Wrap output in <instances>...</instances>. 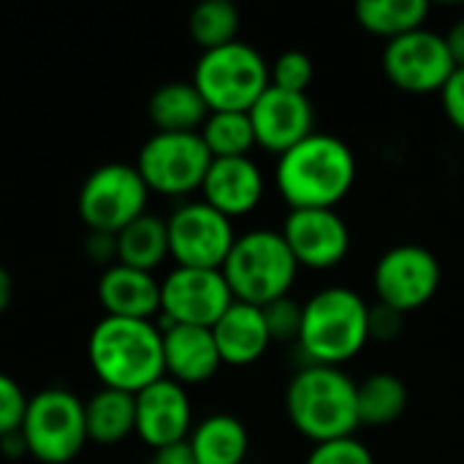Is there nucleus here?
I'll return each mask as SVG.
<instances>
[{
    "label": "nucleus",
    "mask_w": 464,
    "mask_h": 464,
    "mask_svg": "<svg viewBox=\"0 0 464 464\" xmlns=\"http://www.w3.org/2000/svg\"><path fill=\"white\" fill-rule=\"evenodd\" d=\"M353 150L332 136L313 133L277 158L275 185L291 209H337L356 185Z\"/></svg>",
    "instance_id": "obj_1"
},
{
    "label": "nucleus",
    "mask_w": 464,
    "mask_h": 464,
    "mask_svg": "<svg viewBox=\"0 0 464 464\" xmlns=\"http://www.w3.org/2000/svg\"><path fill=\"white\" fill-rule=\"evenodd\" d=\"M87 362L103 389L139 394L166 378L163 329L155 321L103 315L87 337Z\"/></svg>",
    "instance_id": "obj_2"
},
{
    "label": "nucleus",
    "mask_w": 464,
    "mask_h": 464,
    "mask_svg": "<svg viewBox=\"0 0 464 464\" xmlns=\"http://www.w3.org/2000/svg\"><path fill=\"white\" fill-rule=\"evenodd\" d=\"M356 386L340 367L307 364L285 389V413L294 430L310 443L356 438L359 400Z\"/></svg>",
    "instance_id": "obj_3"
},
{
    "label": "nucleus",
    "mask_w": 464,
    "mask_h": 464,
    "mask_svg": "<svg viewBox=\"0 0 464 464\" xmlns=\"http://www.w3.org/2000/svg\"><path fill=\"white\" fill-rule=\"evenodd\" d=\"M370 343V304L345 285L313 294L302 304V332L296 345L310 364L343 367Z\"/></svg>",
    "instance_id": "obj_4"
},
{
    "label": "nucleus",
    "mask_w": 464,
    "mask_h": 464,
    "mask_svg": "<svg viewBox=\"0 0 464 464\" xmlns=\"http://www.w3.org/2000/svg\"><path fill=\"white\" fill-rule=\"evenodd\" d=\"M220 272L237 302L266 307L291 294L299 264L280 231L256 228L237 237Z\"/></svg>",
    "instance_id": "obj_5"
},
{
    "label": "nucleus",
    "mask_w": 464,
    "mask_h": 464,
    "mask_svg": "<svg viewBox=\"0 0 464 464\" xmlns=\"http://www.w3.org/2000/svg\"><path fill=\"white\" fill-rule=\"evenodd\" d=\"M190 82L209 111H250L269 87V63L256 46L234 41L201 52Z\"/></svg>",
    "instance_id": "obj_6"
},
{
    "label": "nucleus",
    "mask_w": 464,
    "mask_h": 464,
    "mask_svg": "<svg viewBox=\"0 0 464 464\" xmlns=\"http://www.w3.org/2000/svg\"><path fill=\"white\" fill-rule=\"evenodd\" d=\"M19 435L24 440L27 457L35 462H73L90 443L84 427V402L63 386L44 389L30 397Z\"/></svg>",
    "instance_id": "obj_7"
},
{
    "label": "nucleus",
    "mask_w": 464,
    "mask_h": 464,
    "mask_svg": "<svg viewBox=\"0 0 464 464\" xmlns=\"http://www.w3.org/2000/svg\"><path fill=\"white\" fill-rule=\"evenodd\" d=\"M150 188L133 163H103L87 174L76 196V212L90 234L117 237L147 212Z\"/></svg>",
    "instance_id": "obj_8"
},
{
    "label": "nucleus",
    "mask_w": 464,
    "mask_h": 464,
    "mask_svg": "<svg viewBox=\"0 0 464 464\" xmlns=\"http://www.w3.org/2000/svg\"><path fill=\"white\" fill-rule=\"evenodd\" d=\"M209 163L212 155L198 133H152L133 166L150 193L182 198L201 190Z\"/></svg>",
    "instance_id": "obj_9"
},
{
    "label": "nucleus",
    "mask_w": 464,
    "mask_h": 464,
    "mask_svg": "<svg viewBox=\"0 0 464 464\" xmlns=\"http://www.w3.org/2000/svg\"><path fill=\"white\" fill-rule=\"evenodd\" d=\"M169 258L190 269H223L237 231L234 223L207 201H185L169 218Z\"/></svg>",
    "instance_id": "obj_10"
},
{
    "label": "nucleus",
    "mask_w": 464,
    "mask_h": 464,
    "mask_svg": "<svg viewBox=\"0 0 464 464\" xmlns=\"http://www.w3.org/2000/svg\"><path fill=\"white\" fill-rule=\"evenodd\" d=\"M440 261L421 245H397L386 250L372 272L378 304H386L402 315L430 304L440 288Z\"/></svg>",
    "instance_id": "obj_11"
},
{
    "label": "nucleus",
    "mask_w": 464,
    "mask_h": 464,
    "mask_svg": "<svg viewBox=\"0 0 464 464\" xmlns=\"http://www.w3.org/2000/svg\"><path fill=\"white\" fill-rule=\"evenodd\" d=\"M234 294L220 269L174 266L160 280L163 326H204L212 329L234 304Z\"/></svg>",
    "instance_id": "obj_12"
},
{
    "label": "nucleus",
    "mask_w": 464,
    "mask_h": 464,
    "mask_svg": "<svg viewBox=\"0 0 464 464\" xmlns=\"http://www.w3.org/2000/svg\"><path fill=\"white\" fill-rule=\"evenodd\" d=\"M457 63L449 52L446 35L435 30H413L386 44L383 49V73L386 79L411 95H430L440 92Z\"/></svg>",
    "instance_id": "obj_13"
},
{
    "label": "nucleus",
    "mask_w": 464,
    "mask_h": 464,
    "mask_svg": "<svg viewBox=\"0 0 464 464\" xmlns=\"http://www.w3.org/2000/svg\"><path fill=\"white\" fill-rule=\"evenodd\" d=\"M136 400V438L152 449L166 451L185 446L193 432V405L188 389L171 378H160L133 394Z\"/></svg>",
    "instance_id": "obj_14"
},
{
    "label": "nucleus",
    "mask_w": 464,
    "mask_h": 464,
    "mask_svg": "<svg viewBox=\"0 0 464 464\" xmlns=\"http://www.w3.org/2000/svg\"><path fill=\"white\" fill-rule=\"evenodd\" d=\"M280 234L299 269H334L351 250V228L337 209H291Z\"/></svg>",
    "instance_id": "obj_15"
},
{
    "label": "nucleus",
    "mask_w": 464,
    "mask_h": 464,
    "mask_svg": "<svg viewBox=\"0 0 464 464\" xmlns=\"http://www.w3.org/2000/svg\"><path fill=\"white\" fill-rule=\"evenodd\" d=\"M247 114L256 130V144L277 158L315 133V109L310 98L277 90L272 84Z\"/></svg>",
    "instance_id": "obj_16"
},
{
    "label": "nucleus",
    "mask_w": 464,
    "mask_h": 464,
    "mask_svg": "<svg viewBox=\"0 0 464 464\" xmlns=\"http://www.w3.org/2000/svg\"><path fill=\"white\" fill-rule=\"evenodd\" d=\"M266 190L264 171L253 158H218L201 185V201L226 215L228 220L250 215Z\"/></svg>",
    "instance_id": "obj_17"
},
{
    "label": "nucleus",
    "mask_w": 464,
    "mask_h": 464,
    "mask_svg": "<svg viewBox=\"0 0 464 464\" xmlns=\"http://www.w3.org/2000/svg\"><path fill=\"white\" fill-rule=\"evenodd\" d=\"M98 304L111 318L155 321L160 315V280L152 272L111 264L98 277Z\"/></svg>",
    "instance_id": "obj_18"
},
{
    "label": "nucleus",
    "mask_w": 464,
    "mask_h": 464,
    "mask_svg": "<svg viewBox=\"0 0 464 464\" xmlns=\"http://www.w3.org/2000/svg\"><path fill=\"white\" fill-rule=\"evenodd\" d=\"M166 378L179 386H198L218 375L223 359L218 353L212 329L204 326H160Z\"/></svg>",
    "instance_id": "obj_19"
},
{
    "label": "nucleus",
    "mask_w": 464,
    "mask_h": 464,
    "mask_svg": "<svg viewBox=\"0 0 464 464\" xmlns=\"http://www.w3.org/2000/svg\"><path fill=\"white\" fill-rule=\"evenodd\" d=\"M212 337L223 364L247 367L256 364L272 345V334L264 318V310L256 304L234 302L220 321L212 326Z\"/></svg>",
    "instance_id": "obj_20"
},
{
    "label": "nucleus",
    "mask_w": 464,
    "mask_h": 464,
    "mask_svg": "<svg viewBox=\"0 0 464 464\" xmlns=\"http://www.w3.org/2000/svg\"><path fill=\"white\" fill-rule=\"evenodd\" d=\"M185 446L196 464H245L250 432L237 416L212 413L193 427Z\"/></svg>",
    "instance_id": "obj_21"
},
{
    "label": "nucleus",
    "mask_w": 464,
    "mask_h": 464,
    "mask_svg": "<svg viewBox=\"0 0 464 464\" xmlns=\"http://www.w3.org/2000/svg\"><path fill=\"white\" fill-rule=\"evenodd\" d=\"M147 117L155 133H198L209 106L193 82H166L147 101Z\"/></svg>",
    "instance_id": "obj_22"
},
{
    "label": "nucleus",
    "mask_w": 464,
    "mask_h": 464,
    "mask_svg": "<svg viewBox=\"0 0 464 464\" xmlns=\"http://www.w3.org/2000/svg\"><path fill=\"white\" fill-rule=\"evenodd\" d=\"M87 440L98 446H117L136 435V400L128 392L98 389L84 402Z\"/></svg>",
    "instance_id": "obj_23"
},
{
    "label": "nucleus",
    "mask_w": 464,
    "mask_h": 464,
    "mask_svg": "<svg viewBox=\"0 0 464 464\" xmlns=\"http://www.w3.org/2000/svg\"><path fill=\"white\" fill-rule=\"evenodd\" d=\"M114 247H117V264L141 272H155L169 258L166 218L144 212L114 237Z\"/></svg>",
    "instance_id": "obj_24"
},
{
    "label": "nucleus",
    "mask_w": 464,
    "mask_h": 464,
    "mask_svg": "<svg viewBox=\"0 0 464 464\" xmlns=\"http://www.w3.org/2000/svg\"><path fill=\"white\" fill-rule=\"evenodd\" d=\"M353 14L367 33L389 44L400 35L421 30L430 16V3L427 0H359L353 5Z\"/></svg>",
    "instance_id": "obj_25"
},
{
    "label": "nucleus",
    "mask_w": 464,
    "mask_h": 464,
    "mask_svg": "<svg viewBox=\"0 0 464 464\" xmlns=\"http://www.w3.org/2000/svg\"><path fill=\"white\" fill-rule=\"evenodd\" d=\"M359 421L367 427H389L408 411V386L392 372H375L356 386Z\"/></svg>",
    "instance_id": "obj_26"
},
{
    "label": "nucleus",
    "mask_w": 464,
    "mask_h": 464,
    "mask_svg": "<svg viewBox=\"0 0 464 464\" xmlns=\"http://www.w3.org/2000/svg\"><path fill=\"white\" fill-rule=\"evenodd\" d=\"M212 160L218 158H250L256 144V130L247 111H209L198 130Z\"/></svg>",
    "instance_id": "obj_27"
},
{
    "label": "nucleus",
    "mask_w": 464,
    "mask_h": 464,
    "mask_svg": "<svg viewBox=\"0 0 464 464\" xmlns=\"http://www.w3.org/2000/svg\"><path fill=\"white\" fill-rule=\"evenodd\" d=\"M188 33L201 52L239 41V8L231 0H204L188 16Z\"/></svg>",
    "instance_id": "obj_28"
},
{
    "label": "nucleus",
    "mask_w": 464,
    "mask_h": 464,
    "mask_svg": "<svg viewBox=\"0 0 464 464\" xmlns=\"http://www.w3.org/2000/svg\"><path fill=\"white\" fill-rule=\"evenodd\" d=\"M315 79V63L307 52L288 49L269 65V84L285 92L307 95V87Z\"/></svg>",
    "instance_id": "obj_29"
},
{
    "label": "nucleus",
    "mask_w": 464,
    "mask_h": 464,
    "mask_svg": "<svg viewBox=\"0 0 464 464\" xmlns=\"http://www.w3.org/2000/svg\"><path fill=\"white\" fill-rule=\"evenodd\" d=\"M264 310V318H266V326H269V334H272V343H288V340H299V332H302V304L291 296L285 299H277Z\"/></svg>",
    "instance_id": "obj_30"
},
{
    "label": "nucleus",
    "mask_w": 464,
    "mask_h": 464,
    "mask_svg": "<svg viewBox=\"0 0 464 464\" xmlns=\"http://www.w3.org/2000/svg\"><path fill=\"white\" fill-rule=\"evenodd\" d=\"M30 397L24 389L5 372H0V440L22 430Z\"/></svg>",
    "instance_id": "obj_31"
},
{
    "label": "nucleus",
    "mask_w": 464,
    "mask_h": 464,
    "mask_svg": "<svg viewBox=\"0 0 464 464\" xmlns=\"http://www.w3.org/2000/svg\"><path fill=\"white\" fill-rule=\"evenodd\" d=\"M304 464H375L372 451L356 440V438H343V440H329L318 443Z\"/></svg>",
    "instance_id": "obj_32"
},
{
    "label": "nucleus",
    "mask_w": 464,
    "mask_h": 464,
    "mask_svg": "<svg viewBox=\"0 0 464 464\" xmlns=\"http://www.w3.org/2000/svg\"><path fill=\"white\" fill-rule=\"evenodd\" d=\"M402 321H405L402 313L386 304H370V340H378V343L397 340L402 332Z\"/></svg>",
    "instance_id": "obj_33"
},
{
    "label": "nucleus",
    "mask_w": 464,
    "mask_h": 464,
    "mask_svg": "<svg viewBox=\"0 0 464 464\" xmlns=\"http://www.w3.org/2000/svg\"><path fill=\"white\" fill-rule=\"evenodd\" d=\"M440 101H443V111H446L449 122L459 133H464V68H457L451 73V79L440 90Z\"/></svg>",
    "instance_id": "obj_34"
},
{
    "label": "nucleus",
    "mask_w": 464,
    "mask_h": 464,
    "mask_svg": "<svg viewBox=\"0 0 464 464\" xmlns=\"http://www.w3.org/2000/svg\"><path fill=\"white\" fill-rule=\"evenodd\" d=\"M446 44H449V52H451L457 68H464V19H459V22L446 33Z\"/></svg>",
    "instance_id": "obj_35"
},
{
    "label": "nucleus",
    "mask_w": 464,
    "mask_h": 464,
    "mask_svg": "<svg viewBox=\"0 0 464 464\" xmlns=\"http://www.w3.org/2000/svg\"><path fill=\"white\" fill-rule=\"evenodd\" d=\"M147 464H196V459L190 457L188 446H174L166 451H155V457Z\"/></svg>",
    "instance_id": "obj_36"
},
{
    "label": "nucleus",
    "mask_w": 464,
    "mask_h": 464,
    "mask_svg": "<svg viewBox=\"0 0 464 464\" xmlns=\"http://www.w3.org/2000/svg\"><path fill=\"white\" fill-rule=\"evenodd\" d=\"M11 299H14V280H11L8 269H5V266H0V313H5V310H8Z\"/></svg>",
    "instance_id": "obj_37"
}]
</instances>
